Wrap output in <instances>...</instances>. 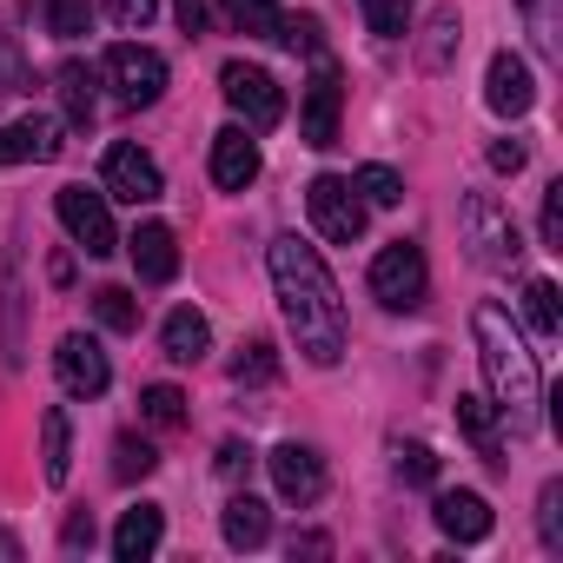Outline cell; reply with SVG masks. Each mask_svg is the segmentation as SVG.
<instances>
[{"label":"cell","instance_id":"ac0fdd59","mask_svg":"<svg viewBox=\"0 0 563 563\" xmlns=\"http://www.w3.org/2000/svg\"><path fill=\"white\" fill-rule=\"evenodd\" d=\"M159 537H166L159 504H133V510H120V523H113V556H120V563H146V556L159 550Z\"/></svg>","mask_w":563,"mask_h":563},{"label":"cell","instance_id":"44dd1931","mask_svg":"<svg viewBox=\"0 0 563 563\" xmlns=\"http://www.w3.org/2000/svg\"><path fill=\"white\" fill-rule=\"evenodd\" d=\"M54 87H60V107H67V126H93V74H87V60H60V74H54Z\"/></svg>","mask_w":563,"mask_h":563},{"label":"cell","instance_id":"60d3db41","mask_svg":"<svg viewBox=\"0 0 563 563\" xmlns=\"http://www.w3.org/2000/svg\"><path fill=\"white\" fill-rule=\"evenodd\" d=\"M252 464H258V457H252V444H239V438H232V444H219V477H225V484H239Z\"/></svg>","mask_w":563,"mask_h":563},{"label":"cell","instance_id":"d4e9b609","mask_svg":"<svg viewBox=\"0 0 563 563\" xmlns=\"http://www.w3.org/2000/svg\"><path fill=\"white\" fill-rule=\"evenodd\" d=\"M457 41H464V21H457V8H438V14H431V27H424V47H418V60H424L431 74H444V67H451V54H457Z\"/></svg>","mask_w":563,"mask_h":563},{"label":"cell","instance_id":"7c38bea8","mask_svg":"<svg viewBox=\"0 0 563 563\" xmlns=\"http://www.w3.org/2000/svg\"><path fill=\"white\" fill-rule=\"evenodd\" d=\"M54 372H60V385H67L74 398H100V391L113 385V365H107V352H100L87 332H67V339H60Z\"/></svg>","mask_w":563,"mask_h":563},{"label":"cell","instance_id":"1f68e13d","mask_svg":"<svg viewBox=\"0 0 563 563\" xmlns=\"http://www.w3.org/2000/svg\"><path fill=\"white\" fill-rule=\"evenodd\" d=\"M352 192H358L365 206H398V199H405V179H398L391 166H358Z\"/></svg>","mask_w":563,"mask_h":563},{"label":"cell","instance_id":"5bb4252c","mask_svg":"<svg viewBox=\"0 0 563 563\" xmlns=\"http://www.w3.org/2000/svg\"><path fill=\"white\" fill-rule=\"evenodd\" d=\"M60 120H41V113H27V120H14V126H0V166H41V159H60Z\"/></svg>","mask_w":563,"mask_h":563},{"label":"cell","instance_id":"5b68a950","mask_svg":"<svg viewBox=\"0 0 563 563\" xmlns=\"http://www.w3.org/2000/svg\"><path fill=\"white\" fill-rule=\"evenodd\" d=\"M219 93H225V107L245 120V133H272L278 120H286V93H278V80H272L265 67L225 60V67H219Z\"/></svg>","mask_w":563,"mask_h":563},{"label":"cell","instance_id":"74e56055","mask_svg":"<svg viewBox=\"0 0 563 563\" xmlns=\"http://www.w3.org/2000/svg\"><path fill=\"white\" fill-rule=\"evenodd\" d=\"M278 47H292V54H325V27L319 21H278Z\"/></svg>","mask_w":563,"mask_h":563},{"label":"cell","instance_id":"83f0119b","mask_svg":"<svg viewBox=\"0 0 563 563\" xmlns=\"http://www.w3.org/2000/svg\"><path fill=\"white\" fill-rule=\"evenodd\" d=\"M140 418H146L153 431H179V424H186V398H179L173 385H146V391H140Z\"/></svg>","mask_w":563,"mask_h":563},{"label":"cell","instance_id":"d590c367","mask_svg":"<svg viewBox=\"0 0 563 563\" xmlns=\"http://www.w3.org/2000/svg\"><path fill=\"white\" fill-rule=\"evenodd\" d=\"M537 530H543L550 550H563V484H543V497H537Z\"/></svg>","mask_w":563,"mask_h":563},{"label":"cell","instance_id":"8d00e7d4","mask_svg":"<svg viewBox=\"0 0 563 563\" xmlns=\"http://www.w3.org/2000/svg\"><path fill=\"white\" fill-rule=\"evenodd\" d=\"M8 93H27V60H21L14 34L0 27V100H8Z\"/></svg>","mask_w":563,"mask_h":563},{"label":"cell","instance_id":"f6af8a7d","mask_svg":"<svg viewBox=\"0 0 563 563\" xmlns=\"http://www.w3.org/2000/svg\"><path fill=\"white\" fill-rule=\"evenodd\" d=\"M60 543H67V550H87V543H93V517H74V523H67V537H60Z\"/></svg>","mask_w":563,"mask_h":563},{"label":"cell","instance_id":"9a60e30c","mask_svg":"<svg viewBox=\"0 0 563 563\" xmlns=\"http://www.w3.org/2000/svg\"><path fill=\"white\" fill-rule=\"evenodd\" d=\"M126 258H133V272L146 278V286H166V278L179 272V239H173V225H159V219L133 225V239H126Z\"/></svg>","mask_w":563,"mask_h":563},{"label":"cell","instance_id":"7402d4cb","mask_svg":"<svg viewBox=\"0 0 563 563\" xmlns=\"http://www.w3.org/2000/svg\"><path fill=\"white\" fill-rule=\"evenodd\" d=\"M457 424H464V438H471L490 464H504V457H497V424H504V418H497V405H490L484 391H457Z\"/></svg>","mask_w":563,"mask_h":563},{"label":"cell","instance_id":"d6986e66","mask_svg":"<svg viewBox=\"0 0 563 563\" xmlns=\"http://www.w3.org/2000/svg\"><path fill=\"white\" fill-rule=\"evenodd\" d=\"M159 352H166L173 365H199V358L212 352V325H206L192 306H179V312H166V325H159Z\"/></svg>","mask_w":563,"mask_h":563},{"label":"cell","instance_id":"4fadbf2b","mask_svg":"<svg viewBox=\"0 0 563 563\" xmlns=\"http://www.w3.org/2000/svg\"><path fill=\"white\" fill-rule=\"evenodd\" d=\"M484 100H490V113L523 120V113H530V100H537L530 67H523L517 54H490V67H484Z\"/></svg>","mask_w":563,"mask_h":563},{"label":"cell","instance_id":"8992f818","mask_svg":"<svg viewBox=\"0 0 563 563\" xmlns=\"http://www.w3.org/2000/svg\"><path fill=\"white\" fill-rule=\"evenodd\" d=\"M306 212H312L319 239H332V245H358V239H365V199H358L352 179H339V173H319V179L306 186Z\"/></svg>","mask_w":563,"mask_h":563},{"label":"cell","instance_id":"4dcf8cb0","mask_svg":"<svg viewBox=\"0 0 563 563\" xmlns=\"http://www.w3.org/2000/svg\"><path fill=\"white\" fill-rule=\"evenodd\" d=\"M93 27V0H47V34L54 41H80Z\"/></svg>","mask_w":563,"mask_h":563},{"label":"cell","instance_id":"ab89813d","mask_svg":"<svg viewBox=\"0 0 563 563\" xmlns=\"http://www.w3.org/2000/svg\"><path fill=\"white\" fill-rule=\"evenodd\" d=\"M107 14H113V21H120L126 34H140V27H146V21L159 14V0H107Z\"/></svg>","mask_w":563,"mask_h":563},{"label":"cell","instance_id":"f1b7e54d","mask_svg":"<svg viewBox=\"0 0 563 563\" xmlns=\"http://www.w3.org/2000/svg\"><path fill=\"white\" fill-rule=\"evenodd\" d=\"M153 464H159V451H153L146 438H133V431H120V438H113V477H120V484L153 477Z\"/></svg>","mask_w":563,"mask_h":563},{"label":"cell","instance_id":"f35d334b","mask_svg":"<svg viewBox=\"0 0 563 563\" xmlns=\"http://www.w3.org/2000/svg\"><path fill=\"white\" fill-rule=\"evenodd\" d=\"M543 245H550V252H563V179H550V186H543Z\"/></svg>","mask_w":563,"mask_h":563},{"label":"cell","instance_id":"836d02e7","mask_svg":"<svg viewBox=\"0 0 563 563\" xmlns=\"http://www.w3.org/2000/svg\"><path fill=\"white\" fill-rule=\"evenodd\" d=\"M232 378H239V385H272V378H278V352H272L265 339L239 345V358H232Z\"/></svg>","mask_w":563,"mask_h":563},{"label":"cell","instance_id":"ee69618b","mask_svg":"<svg viewBox=\"0 0 563 563\" xmlns=\"http://www.w3.org/2000/svg\"><path fill=\"white\" fill-rule=\"evenodd\" d=\"M332 550V537H319V530H299L292 537V556H325Z\"/></svg>","mask_w":563,"mask_h":563},{"label":"cell","instance_id":"ba28073f","mask_svg":"<svg viewBox=\"0 0 563 563\" xmlns=\"http://www.w3.org/2000/svg\"><path fill=\"white\" fill-rule=\"evenodd\" d=\"M339 113H345V87H339V67L319 54L306 93H299V140L306 146H339Z\"/></svg>","mask_w":563,"mask_h":563},{"label":"cell","instance_id":"e0dca14e","mask_svg":"<svg viewBox=\"0 0 563 563\" xmlns=\"http://www.w3.org/2000/svg\"><path fill=\"white\" fill-rule=\"evenodd\" d=\"M431 517H438V530H444L451 543H484V537H490V504H484L477 490H444Z\"/></svg>","mask_w":563,"mask_h":563},{"label":"cell","instance_id":"e575fe53","mask_svg":"<svg viewBox=\"0 0 563 563\" xmlns=\"http://www.w3.org/2000/svg\"><path fill=\"white\" fill-rule=\"evenodd\" d=\"M391 457H398V477L405 484H438V451L431 444H398Z\"/></svg>","mask_w":563,"mask_h":563},{"label":"cell","instance_id":"603a6c76","mask_svg":"<svg viewBox=\"0 0 563 563\" xmlns=\"http://www.w3.org/2000/svg\"><path fill=\"white\" fill-rule=\"evenodd\" d=\"M67 471H74V438H67V411L54 405V411H41V477L67 484Z\"/></svg>","mask_w":563,"mask_h":563},{"label":"cell","instance_id":"8fae6325","mask_svg":"<svg viewBox=\"0 0 563 563\" xmlns=\"http://www.w3.org/2000/svg\"><path fill=\"white\" fill-rule=\"evenodd\" d=\"M265 464H272V484L286 504H319L325 497V457L312 444H278Z\"/></svg>","mask_w":563,"mask_h":563},{"label":"cell","instance_id":"cb8c5ba5","mask_svg":"<svg viewBox=\"0 0 563 563\" xmlns=\"http://www.w3.org/2000/svg\"><path fill=\"white\" fill-rule=\"evenodd\" d=\"M517 14H523L537 54L543 60H563V0H517Z\"/></svg>","mask_w":563,"mask_h":563},{"label":"cell","instance_id":"f546056e","mask_svg":"<svg viewBox=\"0 0 563 563\" xmlns=\"http://www.w3.org/2000/svg\"><path fill=\"white\" fill-rule=\"evenodd\" d=\"M358 8H365V27L378 41H405L411 34V0H358Z\"/></svg>","mask_w":563,"mask_h":563},{"label":"cell","instance_id":"484cf974","mask_svg":"<svg viewBox=\"0 0 563 563\" xmlns=\"http://www.w3.org/2000/svg\"><path fill=\"white\" fill-rule=\"evenodd\" d=\"M523 312H530L537 339H556V332H563V299H556V278H530V286H523Z\"/></svg>","mask_w":563,"mask_h":563},{"label":"cell","instance_id":"7bdbcfd3","mask_svg":"<svg viewBox=\"0 0 563 563\" xmlns=\"http://www.w3.org/2000/svg\"><path fill=\"white\" fill-rule=\"evenodd\" d=\"M173 14H179L186 34H206V0H173Z\"/></svg>","mask_w":563,"mask_h":563},{"label":"cell","instance_id":"b9f144b4","mask_svg":"<svg viewBox=\"0 0 563 563\" xmlns=\"http://www.w3.org/2000/svg\"><path fill=\"white\" fill-rule=\"evenodd\" d=\"M523 159H530V153H523V140H497V146H490V173H510V179H517V173H523Z\"/></svg>","mask_w":563,"mask_h":563},{"label":"cell","instance_id":"ffe728a7","mask_svg":"<svg viewBox=\"0 0 563 563\" xmlns=\"http://www.w3.org/2000/svg\"><path fill=\"white\" fill-rule=\"evenodd\" d=\"M219 530H225V543H232V550H258V543L272 537V510H265L252 490H239V497L219 510Z\"/></svg>","mask_w":563,"mask_h":563},{"label":"cell","instance_id":"4316f807","mask_svg":"<svg viewBox=\"0 0 563 563\" xmlns=\"http://www.w3.org/2000/svg\"><path fill=\"white\" fill-rule=\"evenodd\" d=\"M225 14H232V27L239 34H258V41H278V0H225Z\"/></svg>","mask_w":563,"mask_h":563},{"label":"cell","instance_id":"9c48e42d","mask_svg":"<svg viewBox=\"0 0 563 563\" xmlns=\"http://www.w3.org/2000/svg\"><path fill=\"white\" fill-rule=\"evenodd\" d=\"M107 87H113V100L120 107H153L159 93H166V60L153 54V47H113L107 54Z\"/></svg>","mask_w":563,"mask_h":563},{"label":"cell","instance_id":"2e32d148","mask_svg":"<svg viewBox=\"0 0 563 563\" xmlns=\"http://www.w3.org/2000/svg\"><path fill=\"white\" fill-rule=\"evenodd\" d=\"M212 179H219L225 192H245V186L258 179V146H252L245 126H219V133H212Z\"/></svg>","mask_w":563,"mask_h":563},{"label":"cell","instance_id":"30bf717a","mask_svg":"<svg viewBox=\"0 0 563 563\" xmlns=\"http://www.w3.org/2000/svg\"><path fill=\"white\" fill-rule=\"evenodd\" d=\"M100 179H107V199H126V206H153V199L166 192V179H159V159H153V153H140L133 140L107 146V166H100Z\"/></svg>","mask_w":563,"mask_h":563},{"label":"cell","instance_id":"3957f363","mask_svg":"<svg viewBox=\"0 0 563 563\" xmlns=\"http://www.w3.org/2000/svg\"><path fill=\"white\" fill-rule=\"evenodd\" d=\"M457 225H464V245L484 272H510L523 258V239H517V219L510 206H497L490 192H464L457 199Z\"/></svg>","mask_w":563,"mask_h":563},{"label":"cell","instance_id":"277c9868","mask_svg":"<svg viewBox=\"0 0 563 563\" xmlns=\"http://www.w3.org/2000/svg\"><path fill=\"white\" fill-rule=\"evenodd\" d=\"M372 299L385 312H418L431 299V265L411 239H391L378 258H372Z\"/></svg>","mask_w":563,"mask_h":563},{"label":"cell","instance_id":"6da1fadb","mask_svg":"<svg viewBox=\"0 0 563 563\" xmlns=\"http://www.w3.org/2000/svg\"><path fill=\"white\" fill-rule=\"evenodd\" d=\"M265 265H272L278 312H286V325H292V345L306 352V365L332 372V365L345 358V345H352V325H345V299H339V286H332L319 245H306V239L286 232V239H272Z\"/></svg>","mask_w":563,"mask_h":563},{"label":"cell","instance_id":"52a82bcc","mask_svg":"<svg viewBox=\"0 0 563 563\" xmlns=\"http://www.w3.org/2000/svg\"><path fill=\"white\" fill-rule=\"evenodd\" d=\"M54 212H60L67 239H74L87 258H107V252H120V232H113V206H107V192L60 186V192H54Z\"/></svg>","mask_w":563,"mask_h":563},{"label":"cell","instance_id":"7a4b0ae2","mask_svg":"<svg viewBox=\"0 0 563 563\" xmlns=\"http://www.w3.org/2000/svg\"><path fill=\"white\" fill-rule=\"evenodd\" d=\"M471 332H477V358H484V385H490V405L497 418L530 438L537 431V405H543V372H537V352L523 345V332L510 325L504 306H477L471 312Z\"/></svg>","mask_w":563,"mask_h":563},{"label":"cell","instance_id":"d6a6232c","mask_svg":"<svg viewBox=\"0 0 563 563\" xmlns=\"http://www.w3.org/2000/svg\"><path fill=\"white\" fill-rule=\"evenodd\" d=\"M93 312H100L107 332H140V306H133V292H120V286H100V292H93Z\"/></svg>","mask_w":563,"mask_h":563}]
</instances>
